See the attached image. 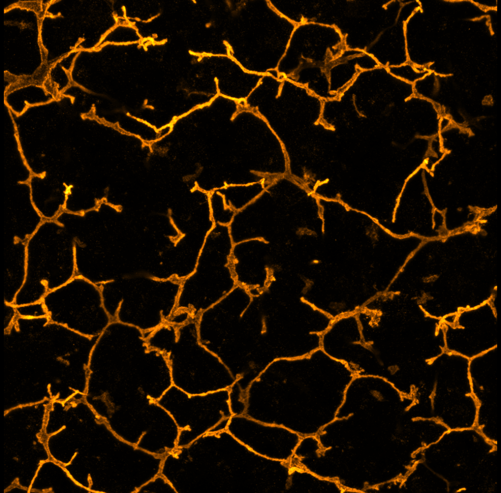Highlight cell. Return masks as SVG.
Returning a JSON list of instances; mask_svg holds the SVG:
<instances>
[{
    "label": "cell",
    "instance_id": "obj_3",
    "mask_svg": "<svg viewBox=\"0 0 501 493\" xmlns=\"http://www.w3.org/2000/svg\"><path fill=\"white\" fill-rule=\"evenodd\" d=\"M230 265L237 284L252 297L259 295L273 278L275 262L272 245L255 239L234 244Z\"/></svg>",
    "mask_w": 501,
    "mask_h": 493
},
{
    "label": "cell",
    "instance_id": "obj_5",
    "mask_svg": "<svg viewBox=\"0 0 501 493\" xmlns=\"http://www.w3.org/2000/svg\"><path fill=\"white\" fill-rule=\"evenodd\" d=\"M19 317L25 318L48 317V313L43 302L15 306Z\"/></svg>",
    "mask_w": 501,
    "mask_h": 493
},
{
    "label": "cell",
    "instance_id": "obj_1",
    "mask_svg": "<svg viewBox=\"0 0 501 493\" xmlns=\"http://www.w3.org/2000/svg\"><path fill=\"white\" fill-rule=\"evenodd\" d=\"M228 226L215 224L207 236L194 271L193 288L186 290L190 298L204 306H212L237 285L230 262L233 247Z\"/></svg>",
    "mask_w": 501,
    "mask_h": 493
},
{
    "label": "cell",
    "instance_id": "obj_4",
    "mask_svg": "<svg viewBox=\"0 0 501 493\" xmlns=\"http://www.w3.org/2000/svg\"><path fill=\"white\" fill-rule=\"evenodd\" d=\"M209 204L211 216L214 224L228 226L236 212L226 205L223 199L217 203L209 200Z\"/></svg>",
    "mask_w": 501,
    "mask_h": 493
},
{
    "label": "cell",
    "instance_id": "obj_2",
    "mask_svg": "<svg viewBox=\"0 0 501 493\" xmlns=\"http://www.w3.org/2000/svg\"><path fill=\"white\" fill-rule=\"evenodd\" d=\"M215 356L200 343L197 321L178 326L177 339L165 355L172 385L184 392L188 384L202 380L211 372V361Z\"/></svg>",
    "mask_w": 501,
    "mask_h": 493
}]
</instances>
